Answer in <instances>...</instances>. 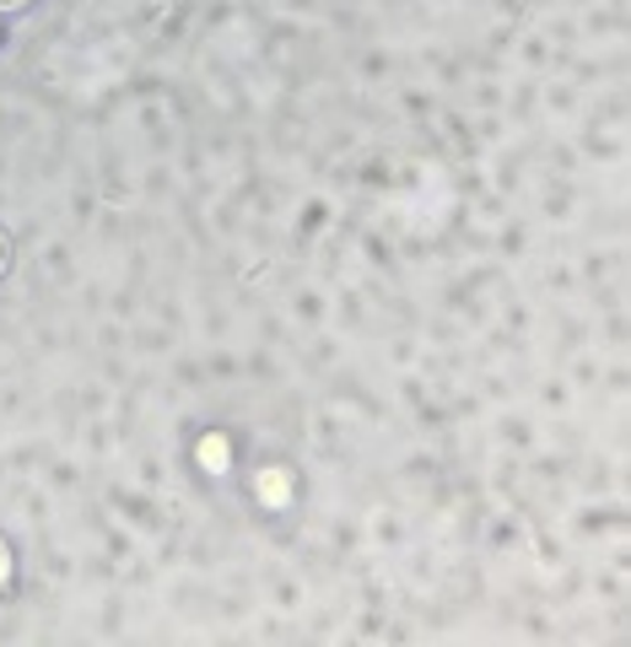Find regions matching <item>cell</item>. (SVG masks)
<instances>
[{
    "mask_svg": "<svg viewBox=\"0 0 631 647\" xmlns=\"http://www.w3.org/2000/svg\"><path fill=\"white\" fill-rule=\"evenodd\" d=\"M6 577H11V551L0 545V583H6Z\"/></svg>",
    "mask_w": 631,
    "mask_h": 647,
    "instance_id": "6da1fadb",
    "label": "cell"
},
{
    "mask_svg": "<svg viewBox=\"0 0 631 647\" xmlns=\"http://www.w3.org/2000/svg\"><path fill=\"white\" fill-rule=\"evenodd\" d=\"M0 6H6V11H17V6H28V0H0Z\"/></svg>",
    "mask_w": 631,
    "mask_h": 647,
    "instance_id": "7a4b0ae2",
    "label": "cell"
},
{
    "mask_svg": "<svg viewBox=\"0 0 631 647\" xmlns=\"http://www.w3.org/2000/svg\"><path fill=\"white\" fill-rule=\"evenodd\" d=\"M0 265H6V238H0Z\"/></svg>",
    "mask_w": 631,
    "mask_h": 647,
    "instance_id": "3957f363",
    "label": "cell"
}]
</instances>
